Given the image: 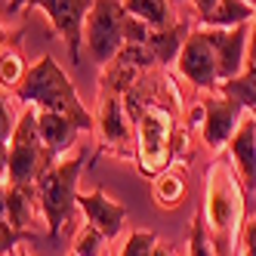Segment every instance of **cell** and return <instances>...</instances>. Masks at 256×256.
<instances>
[{
    "instance_id": "cell-10",
    "label": "cell",
    "mask_w": 256,
    "mask_h": 256,
    "mask_svg": "<svg viewBox=\"0 0 256 256\" xmlns=\"http://www.w3.org/2000/svg\"><path fill=\"white\" fill-rule=\"evenodd\" d=\"M204 120H200V136H204V142L210 145V148L222 152L228 139L234 136L238 124H241V118L250 112V108H244L238 99H228V96H216V99H204Z\"/></svg>"
},
{
    "instance_id": "cell-9",
    "label": "cell",
    "mask_w": 256,
    "mask_h": 256,
    "mask_svg": "<svg viewBox=\"0 0 256 256\" xmlns=\"http://www.w3.org/2000/svg\"><path fill=\"white\" fill-rule=\"evenodd\" d=\"M200 31L207 34V40L213 44L216 52V74L219 84L238 78L247 68V38H250V25H234V28H210L200 25Z\"/></svg>"
},
{
    "instance_id": "cell-29",
    "label": "cell",
    "mask_w": 256,
    "mask_h": 256,
    "mask_svg": "<svg viewBox=\"0 0 256 256\" xmlns=\"http://www.w3.org/2000/svg\"><path fill=\"white\" fill-rule=\"evenodd\" d=\"M256 62V12H253V19H250V44H247V65Z\"/></svg>"
},
{
    "instance_id": "cell-15",
    "label": "cell",
    "mask_w": 256,
    "mask_h": 256,
    "mask_svg": "<svg viewBox=\"0 0 256 256\" xmlns=\"http://www.w3.org/2000/svg\"><path fill=\"white\" fill-rule=\"evenodd\" d=\"M38 210H40L38 186H12V182H10V188H6V222L16 232L28 234Z\"/></svg>"
},
{
    "instance_id": "cell-3",
    "label": "cell",
    "mask_w": 256,
    "mask_h": 256,
    "mask_svg": "<svg viewBox=\"0 0 256 256\" xmlns=\"http://www.w3.org/2000/svg\"><path fill=\"white\" fill-rule=\"evenodd\" d=\"M84 170V152H74L71 158H59L44 170L38 179V198H40V213L46 219L50 234H59L62 226L71 219L78 207V179Z\"/></svg>"
},
{
    "instance_id": "cell-34",
    "label": "cell",
    "mask_w": 256,
    "mask_h": 256,
    "mask_svg": "<svg viewBox=\"0 0 256 256\" xmlns=\"http://www.w3.org/2000/svg\"><path fill=\"white\" fill-rule=\"evenodd\" d=\"M68 256H74V253H68Z\"/></svg>"
},
{
    "instance_id": "cell-16",
    "label": "cell",
    "mask_w": 256,
    "mask_h": 256,
    "mask_svg": "<svg viewBox=\"0 0 256 256\" xmlns=\"http://www.w3.org/2000/svg\"><path fill=\"white\" fill-rule=\"evenodd\" d=\"M126 16L145 22L148 28H173L176 25V12L170 0H120Z\"/></svg>"
},
{
    "instance_id": "cell-8",
    "label": "cell",
    "mask_w": 256,
    "mask_h": 256,
    "mask_svg": "<svg viewBox=\"0 0 256 256\" xmlns=\"http://www.w3.org/2000/svg\"><path fill=\"white\" fill-rule=\"evenodd\" d=\"M176 65H179V74L188 84H194L198 90H216L219 86L216 52H213V44L207 40V34L200 28L188 31L186 44H182V50H179Z\"/></svg>"
},
{
    "instance_id": "cell-27",
    "label": "cell",
    "mask_w": 256,
    "mask_h": 256,
    "mask_svg": "<svg viewBox=\"0 0 256 256\" xmlns=\"http://www.w3.org/2000/svg\"><path fill=\"white\" fill-rule=\"evenodd\" d=\"M241 244H244V256H256V216H250L247 222H244Z\"/></svg>"
},
{
    "instance_id": "cell-13",
    "label": "cell",
    "mask_w": 256,
    "mask_h": 256,
    "mask_svg": "<svg viewBox=\"0 0 256 256\" xmlns=\"http://www.w3.org/2000/svg\"><path fill=\"white\" fill-rule=\"evenodd\" d=\"M226 148L232 152V160L238 167V176L244 179L247 188H256V114L247 112L238 124L234 136L228 139Z\"/></svg>"
},
{
    "instance_id": "cell-21",
    "label": "cell",
    "mask_w": 256,
    "mask_h": 256,
    "mask_svg": "<svg viewBox=\"0 0 256 256\" xmlns=\"http://www.w3.org/2000/svg\"><path fill=\"white\" fill-rule=\"evenodd\" d=\"M105 247H108V238L96 228V226H80L78 234H74V244H71V253L74 256H105Z\"/></svg>"
},
{
    "instance_id": "cell-33",
    "label": "cell",
    "mask_w": 256,
    "mask_h": 256,
    "mask_svg": "<svg viewBox=\"0 0 256 256\" xmlns=\"http://www.w3.org/2000/svg\"><path fill=\"white\" fill-rule=\"evenodd\" d=\"M247 4H250V6H253V10H256V0H247Z\"/></svg>"
},
{
    "instance_id": "cell-14",
    "label": "cell",
    "mask_w": 256,
    "mask_h": 256,
    "mask_svg": "<svg viewBox=\"0 0 256 256\" xmlns=\"http://www.w3.org/2000/svg\"><path fill=\"white\" fill-rule=\"evenodd\" d=\"M99 130H102V139L108 145H118V148H130L133 142V126L124 114V105L114 93L102 96L99 102Z\"/></svg>"
},
{
    "instance_id": "cell-18",
    "label": "cell",
    "mask_w": 256,
    "mask_h": 256,
    "mask_svg": "<svg viewBox=\"0 0 256 256\" xmlns=\"http://www.w3.org/2000/svg\"><path fill=\"white\" fill-rule=\"evenodd\" d=\"M253 6L247 4V0H219L216 10L210 12V19L204 25L210 28H234V25H244L253 19Z\"/></svg>"
},
{
    "instance_id": "cell-26",
    "label": "cell",
    "mask_w": 256,
    "mask_h": 256,
    "mask_svg": "<svg viewBox=\"0 0 256 256\" xmlns=\"http://www.w3.org/2000/svg\"><path fill=\"white\" fill-rule=\"evenodd\" d=\"M12 130H16L12 114H10V108H6V102H4V93H0V148H4V145L10 142Z\"/></svg>"
},
{
    "instance_id": "cell-24",
    "label": "cell",
    "mask_w": 256,
    "mask_h": 256,
    "mask_svg": "<svg viewBox=\"0 0 256 256\" xmlns=\"http://www.w3.org/2000/svg\"><path fill=\"white\" fill-rule=\"evenodd\" d=\"M188 256H216L210 238H207V226H204V213L194 216L192 222V238H188Z\"/></svg>"
},
{
    "instance_id": "cell-35",
    "label": "cell",
    "mask_w": 256,
    "mask_h": 256,
    "mask_svg": "<svg viewBox=\"0 0 256 256\" xmlns=\"http://www.w3.org/2000/svg\"><path fill=\"white\" fill-rule=\"evenodd\" d=\"M253 114H256V108H253Z\"/></svg>"
},
{
    "instance_id": "cell-31",
    "label": "cell",
    "mask_w": 256,
    "mask_h": 256,
    "mask_svg": "<svg viewBox=\"0 0 256 256\" xmlns=\"http://www.w3.org/2000/svg\"><path fill=\"white\" fill-rule=\"evenodd\" d=\"M31 0H10V12H19L22 6H28Z\"/></svg>"
},
{
    "instance_id": "cell-6",
    "label": "cell",
    "mask_w": 256,
    "mask_h": 256,
    "mask_svg": "<svg viewBox=\"0 0 256 256\" xmlns=\"http://www.w3.org/2000/svg\"><path fill=\"white\" fill-rule=\"evenodd\" d=\"M173 145V114L167 105H148L142 108L136 120V148H139V167L145 176H158L170 160Z\"/></svg>"
},
{
    "instance_id": "cell-2",
    "label": "cell",
    "mask_w": 256,
    "mask_h": 256,
    "mask_svg": "<svg viewBox=\"0 0 256 256\" xmlns=\"http://www.w3.org/2000/svg\"><path fill=\"white\" fill-rule=\"evenodd\" d=\"M16 99L22 105H34V108H52V112H65L71 118H78L84 130H93V118L86 114L84 102L74 93V84L68 80V74L56 65L52 56H44L38 65H31L25 71L22 84L12 90Z\"/></svg>"
},
{
    "instance_id": "cell-32",
    "label": "cell",
    "mask_w": 256,
    "mask_h": 256,
    "mask_svg": "<svg viewBox=\"0 0 256 256\" xmlns=\"http://www.w3.org/2000/svg\"><path fill=\"white\" fill-rule=\"evenodd\" d=\"M16 256H28V253H25V250H19V247H16Z\"/></svg>"
},
{
    "instance_id": "cell-25",
    "label": "cell",
    "mask_w": 256,
    "mask_h": 256,
    "mask_svg": "<svg viewBox=\"0 0 256 256\" xmlns=\"http://www.w3.org/2000/svg\"><path fill=\"white\" fill-rule=\"evenodd\" d=\"M22 232H16L10 222H6V219L4 216H0V256H6L10 250H16V247H19V241H22Z\"/></svg>"
},
{
    "instance_id": "cell-12",
    "label": "cell",
    "mask_w": 256,
    "mask_h": 256,
    "mask_svg": "<svg viewBox=\"0 0 256 256\" xmlns=\"http://www.w3.org/2000/svg\"><path fill=\"white\" fill-rule=\"evenodd\" d=\"M78 207L84 210L86 222H90V226H96V228L108 238V244H112L114 238L124 232L126 207L118 204L114 198H108L105 192H86V194H78Z\"/></svg>"
},
{
    "instance_id": "cell-28",
    "label": "cell",
    "mask_w": 256,
    "mask_h": 256,
    "mask_svg": "<svg viewBox=\"0 0 256 256\" xmlns=\"http://www.w3.org/2000/svg\"><path fill=\"white\" fill-rule=\"evenodd\" d=\"M216 4H219V0H194V10H198V16H200V22L210 19V12L216 10Z\"/></svg>"
},
{
    "instance_id": "cell-23",
    "label": "cell",
    "mask_w": 256,
    "mask_h": 256,
    "mask_svg": "<svg viewBox=\"0 0 256 256\" xmlns=\"http://www.w3.org/2000/svg\"><path fill=\"white\" fill-rule=\"evenodd\" d=\"M158 234L154 232H133V234H126V241H124V247H120V253L118 256H154L158 253Z\"/></svg>"
},
{
    "instance_id": "cell-30",
    "label": "cell",
    "mask_w": 256,
    "mask_h": 256,
    "mask_svg": "<svg viewBox=\"0 0 256 256\" xmlns=\"http://www.w3.org/2000/svg\"><path fill=\"white\" fill-rule=\"evenodd\" d=\"M6 188H10V179L6 173H0V216L6 219Z\"/></svg>"
},
{
    "instance_id": "cell-17",
    "label": "cell",
    "mask_w": 256,
    "mask_h": 256,
    "mask_svg": "<svg viewBox=\"0 0 256 256\" xmlns=\"http://www.w3.org/2000/svg\"><path fill=\"white\" fill-rule=\"evenodd\" d=\"M186 38L188 34L179 31V25H173V28H152L148 40H145V50H148V56H154L158 62L170 65V62L179 59V50H182V44H186Z\"/></svg>"
},
{
    "instance_id": "cell-11",
    "label": "cell",
    "mask_w": 256,
    "mask_h": 256,
    "mask_svg": "<svg viewBox=\"0 0 256 256\" xmlns=\"http://www.w3.org/2000/svg\"><path fill=\"white\" fill-rule=\"evenodd\" d=\"M80 130L84 126L78 118H71L65 112H52V108H38V133H40L52 160H59L65 152H71V145L78 142Z\"/></svg>"
},
{
    "instance_id": "cell-1",
    "label": "cell",
    "mask_w": 256,
    "mask_h": 256,
    "mask_svg": "<svg viewBox=\"0 0 256 256\" xmlns=\"http://www.w3.org/2000/svg\"><path fill=\"white\" fill-rule=\"evenodd\" d=\"M204 216H207V238L216 250V256H234V238L241 228L244 216V198H241V182L232 173L228 164H213L210 179H207V198H204Z\"/></svg>"
},
{
    "instance_id": "cell-7",
    "label": "cell",
    "mask_w": 256,
    "mask_h": 256,
    "mask_svg": "<svg viewBox=\"0 0 256 256\" xmlns=\"http://www.w3.org/2000/svg\"><path fill=\"white\" fill-rule=\"evenodd\" d=\"M28 6H38L50 16L52 28L59 31V38L68 44V52H71V62L80 65L84 56V22L90 10H93V0H31Z\"/></svg>"
},
{
    "instance_id": "cell-19",
    "label": "cell",
    "mask_w": 256,
    "mask_h": 256,
    "mask_svg": "<svg viewBox=\"0 0 256 256\" xmlns=\"http://www.w3.org/2000/svg\"><path fill=\"white\" fill-rule=\"evenodd\" d=\"M219 93L222 96H228V99H238L244 108H256V62L253 65H247L238 78H232V80H222L219 84Z\"/></svg>"
},
{
    "instance_id": "cell-22",
    "label": "cell",
    "mask_w": 256,
    "mask_h": 256,
    "mask_svg": "<svg viewBox=\"0 0 256 256\" xmlns=\"http://www.w3.org/2000/svg\"><path fill=\"white\" fill-rule=\"evenodd\" d=\"M25 71H28V65H25V59L16 50H4V52H0V86L16 90L22 84Z\"/></svg>"
},
{
    "instance_id": "cell-20",
    "label": "cell",
    "mask_w": 256,
    "mask_h": 256,
    "mask_svg": "<svg viewBox=\"0 0 256 256\" xmlns=\"http://www.w3.org/2000/svg\"><path fill=\"white\" fill-rule=\"evenodd\" d=\"M154 204L160 207H176L186 200V179L179 173H160L158 182H154Z\"/></svg>"
},
{
    "instance_id": "cell-4",
    "label": "cell",
    "mask_w": 256,
    "mask_h": 256,
    "mask_svg": "<svg viewBox=\"0 0 256 256\" xmlns=\"http://www.w3.org/2000/svg\"><path fill=\"white\" fill-rule=\"evenodd\" d=\"M52 164L46 145L38 133V108H25L22 118L16 120V130L10 136L6 152V179L12 186H38L44 170Z\"/></svg>"
},
{
    "instance_id": "cell-5",
    "label": "cell",
    "mask_w": 256,
    "mask_h": 256,
    "mask_svg": "<svg viewBox=\"0 0 256 256\" xmlns=\"http://www.w3.org/2000/svg\"><path fill=\"white\" fill-rule=\"evenodd\" d=\"M124 25H126V10L120 0H93V10L84 22V40L90 59L96 65H112L118 52L126 46Z\"/></svg>"
}]
</instances>
